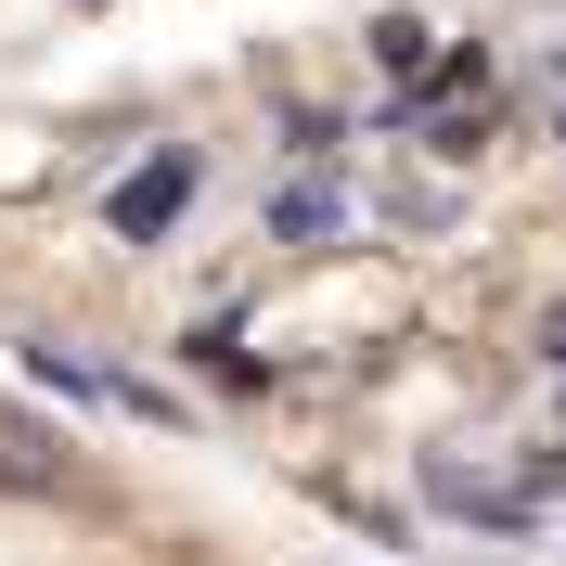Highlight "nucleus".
<instances>
[{
	"instance_id": "1",
	"label": "nucleus",
	"mask_w": 566,
	"mask_h": 566,
	"mask_svg": "<svg viewBox=\"0 0 566 566\" xmlns=\"http://www.w3.org/2000/svg\"><path fill=\"white\" fill-rule=\"evenodd\" d=\"M0 322L412 566H566V0H0Z\"/></svg>"
},
{
	"instance_id": "2",
	"label": "nucleus",
	"mask_w": 566,
	"mask_h": 566,
	"mask_svg": "<svg viewBox=\"0 0 566 566\" xmlns=\"http://www.w3.org/2000/svg\"><path fill=\"white\" fill-rule=\"evenodd\" d=\"M0 566H271L219 490L0 374Z\"/></svg>"
}]
</instances>
